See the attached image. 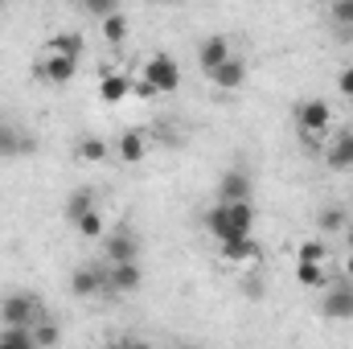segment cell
<instances>
[{
	"instance_id": "cell-10",
	"label": "cell",
	"mask_w": 353,
	"mask_h": 349,
	"mask_svg": "<svg viewBox=\"0 0 353 349\" xmlns=\"http://www.w3.org/2000/svg\"><path fill=\"white\" fill-rule=\"evenodd\" d=\"M325 165H329L333 173H350L353 169V128H341V132L333 136V144H329V152H325Z\"/></svg>"
},
{
	"instance_id": "cell-8",
	"label": "cell",
	"mask_w": 353,
	"mask_h": 349,
	"mask_svg": "<svg viewBox=\"0 0 353 349\" xmlns=\"http://www.w3.org/2000/svg\"><path fill=\"white\" fill-rule=\"evenodd\" d=\"M103 251H107V263H123V259H140V239L132 226H115L103 235Z\"/></svg>"
},
{
	"instance_id": "cell-31",
	"label": "cell",
	"mask_w": 353,
	"mask_h": 349,
	"mask_svg": "<svg viewBox=\"0 0 353 349\" xmlns=\"http://www.w3.org/2000/svg\"><path fill=\"white\" fill-rule=\"evenodd\" d=\"M350 251H353V226H350Z\"/></svg>"
},
{
	"instance_id": "cell-12",
	"label": "cell",
	"mask_w": 353,
	"mask_h": 349,
	"mask_svg": "<svg viewBox=\"0 0 353 349\" xmlns=\"http://www.w3.org/2000/svg\"><path fill=\"white\" fill-rule=\"evenodd\" d=\"M230 54H234V50H230V41H226V37H205V41L197 46V66H201V74L218 70Z\"/></svg>"
},
{
	"instance_id": "cell-7",
	"label": "cell",
	"mask_w": 353,
	"mask_h": 349,
	"mask_svg": "<svg viewBox=\"0 0 353 349\" xmlns=\"http://www.w3.org/2000/svg\"><path fill=\"white\" fill-rule=\"evenodd\" d=\"M29 152H37V140H33L17 119H0V161L29 157Z\"/></svg>"
},
{
	"instance_id": "cell-18",
	"label": "cell",
	"mask_w": 353,
	"mask_h": 349,
	"mask_svg": "<svg viewBox=\"0 0 353 349\" xmlns=\"http://www.w3.org/2000/svg\"><path fill=\"white\" fill-rule=\"evenodd\" d=\"M107 152H111V144H107L103 136H83V140L74 144V157H79L83 165H99V161H107Z\"/></svg>"
},
{
	"instance_id": "cell-30",
	"label": "cell",
	"mask_w": 353,
	"mask_h": 349,
	"mask_svg": "<svg viewBox=\"0 0 353 349\" xmlns=\"http://www.w3.org/2000/svg\"><path fill=\"white\" fill-rule=\"evenodd\" d=\"M345 279H353V251L345 255Z\"/></svg>"
},
{
	"instance_id": "cell-25",
	"label": "cell",
	"mask_w": 353,
	"mask_h": 349,
	"mask_svg": "<svg viewBox=\"0 0 353 349\" xmlns=\"http://www.w3.org/2000/svg\"><path fill=\"white\" fill-rule=\"evenodd\" d=\"M83 12H87V17H94V21H103V17L119 12V0H83Z\"/></svg>"
},
{
	"instance_id": "cell-6",
	"label": "cell",
	"mask_w": 353,
	"mask_h": 349,
	"mask_svg": "<svg viewBox=\"0 0 353 349\" xmlns=\"http://www.w3.org/2000/svg\"><path fill=\"white\" fill-rule=\"evenodd\" d=\"M296 123H300V136H304V140H316V136L329 132V123H333V107H329L325 99H308V103H300Z\"/></svg>"
},
{
	"instance_id": "cell-19",
	"label": "cell",
	"mask_w": 353,
	"mask_h": 349,
	"mask_svg": "<svg viewBox=\"0 0 353 349\" xmlns=\"http://www.w3.org/2000/svg\"><path fill=\"white\" fill-rule=\"evenodd\" d=\"M0 346L4 349H33L37 346V333H33V325H4L0 329Z\"/></svg>"
},
{
	"instance_id": "cell-20",
	"label": "cell",
	"mask_w": 353,
	"mask_h": 349,
	"mask_svg": "<svg viewBox=\"0 0 353 349\" xmlns=\"http://www.w3.org/2000/svg\"><path fill=\"white\" fill-rule=\"evenodd\" d=\"M99 29H103V41L119 46V41L128 37V17H123V12H111V17H103V21H99Z\"/></svg>"
},
{
	"instance_id": "cell-32",
	"label": "cell",
	"mask_w": 353,
	"mask_h": 349,
	"mask_svg": "<svg viewBox=\"0 0 353 349\" xmlns=\"http://www.w3.org/2000/svg\"><path fill=\"white\" fill-rule=\"evenodd\" d=\"M161 4H181V0H161Z\"/></svg>"
},
{
	"instance_id": "cell-27",
	"label": "cell",
	"mask_w": 353,
	"mask_h": 349,
	"mask_svg": "<svg viewBox=\"0 0 353 349\" xmlns=\"http://www.w3.org/2000/svg\"><path fill=\"white\" fill-rule=\"evenodd\" d=\"M33 333H37V346H58V341H62L58 325H50V321H37V325H33Z\"/></svg>"
},
{
	"instance_id": "cell-22",
	"label": "cell",
	"mask_w": 353,
	"mask_h": 349,
	"mask_svg": "<svg viewBox=\"0 0 353 349\" xmlns=\"http://www.w3.org/2000/svg\"><path fill=\"white\" fill-rule=\"evenodd\" d=\"M87 210H94V193L90 189H79V193H70V201H66V218H70V226L87 214Z\"/></svg>"
},
{
	"instance_id": "cell-11",
	"label": "cell",
	"mask_w": 353,
	"mask_h": 349,
	"mask_svg": "<svg viewBox=\"0 0 353 349\" xmlns=\"http://www.w3.org/2000/svg\"><path fill=\"white\" fill-rule=\"evenodd\" d=\"M205 79H210L214 87H222V90H239L243 83H247V62H243L239 54H230V58H226L218 70H210Z\"/></svg>"
},
{
	"instance_id": "cell-26",
	"label": "cell",
	"mask_w": 353,
	"mask_h": 349,
	"mask_svg": "<svg viewBox=\"0 0 353 349\" xmlns=\"http://www.w3.org/2000/svg\"><path fill=\"white\" fill-rule=\"evenodd\" d=\"M350 222H345V210H337V206H329V210H321V230H345Z\"/></svg>"
},
{
	"instance_id": "cell-29",
	"label": "cell",
	"mask_w": 353,
	"mask_h": 349,
	"mask_svg": "<svg viewBox=\"0 0 353 349\" xmlns=\"http://www.w3.org/2000/svg\"><path fill=\"white\" fill-rule=\"evenodd\" d=\"M337 90H341L345 99H353V66H345V70L337 74Z\"/></svg>"
},
{
	"instance_id": "cell-14",
	"label": "cell",
	"mask_w": 353,
	"mask_h": 349,
	"mask_svg": "<svg viewBox=\"0 0 353 349\" xmlns=\"http://www.w3.org/2000/svg\"><path fill=\"white\" fill-rule=\"evenodd\" d=\"M218 247H222V259H226V263H251V259H259V243H255V235L222 239Z\"/></svg>"
},
{
	"instance_id": "cell-3",
	"label": "cell",
	"mask_w": 353,
	"mask_h": 349,
	"mask_svg": "<svg viewBox=\"0 0 353 349\" xmlns=\"http://www.w3.org/2000/svg\"><path fill=\"white\" fill-rule=\"evenodd\" d=\"M46 312H41V300L33 292H8L0 300V321L4 325H37Z\"/></svg>"
},
{
	"instance_id": "cell-28",
	"label": "cell",
	"mask_w": 353,
	"mask_h": 349,
	"mask_svg": "<svg viewBox=\"0 0 353 349\" xmlns=\"http://www.w3.org/2000/svg\"><path fill=\"white\" fill-rule=\"evenodd\" d=\"M333 21L353 29V0H333Z\"/></svg>"
},
{
	"instance_id": "cell-9",
	"label": "cell",
	"mask_w": 353,
	"mask_h": 349,
	"mask_svg": "<svg viewBox=\"0 0 353 349\" xmlns=\"http://www.w3.org/2000/svg\"><path fill=\"white\" fill-rule=\"evenodd\" d=\"M321 312L329 321H353V279H337L329 283L325 300H321Z\"/></svg>"
},
{
	"instance_id": "cell-15",
	"label": "cell",
	"mask_w": 353,
	"mask_h": 349,
	"mask_svg": "<svg viewBox=\"0 0 353 349\" xmlns=\"http://www.w3.org/2000/svg\"><path fill=\"white\" fill-rule=\"evenodd\" d=\"M243 197H251V177L243 173V169L222 173V181H218V201H243Z\"/></svg>"
},
{
	"instance_id": "cell-4",
	"label": "cell",
	"mask_w": 353,
	"mask_h": 349,
	"mask_svg": "<svg viewBox=\"0 0 353 349\" xmlns=\"http://www.w3.org/2000/svg\"><path fill=\"white\" fill-rule=\"evenodd\" d=\"M148 87L157 90V94H173L181 87V66H176L169 54H152L148 62H144V74H140Z\"/></svg>"
},
{
	"instance_id": "cell-5",
	"label": "cell",
	"mask_w": 353,
	"mask_h": 349,
	"mask_svg": "<svg viewBox=\"0 0 353 349\" xmlns=\"http://www.w3.org/2000/svg\"><path fill=\"white\" fill-rule=\"evenodd\" d=\"M107 288L103 292H111V296H132V292H140L144 288V271H140V259H123V263H107Z\"/></svg>"
},
{
	"instance_id": "cell-33",
	"label": "cell",
	"mask_w": 353,
	"mask_h": 349,
	"mask_svg": "<svg viewBox=\"0 0 353 349\" xmlns=\"http://www.w3.org/2000/svg\"><path fill=\"white\" fill-rule=\"evenodd\" d=\"M0 4H8V0H0Z\"/></svg>"
},
{
	"instance_id": "cell-2",
	"label": "cell",
	"mask_w": 353,
	"mask_h": 349,
	"mask_svg": "<svg viewBox=\"0 0 353 349\" xmlns=\"http://www.w3.org/2000/svg\"><path fill=\"white\" fill-rule=\"evenodd\" d=\"M205 230H210L218 243H222V239H239V235H255V206H251V197L210 206V214H205Z\"/></svg>"
},
{
	"instance_id": "cell-23",
	"label": "cell",
	"mask_w": 353,
	"mask_h": 349,
	"mask_svg": "<svg viewBox=\"0 0 353 349\" xmlns=\"http://www.w3.org/2000/svg\"><path fill=\"white\" fill-rule=\"evenodd\" d=\"M74 230H79L83 239H103V235H107V226H103V214H99V210H87V214L74 222Z\"/></svg>"
},
{
	"instance_id": "cell-21",
	"label": "cell",
	"mask_w": 353,
	"mask_h": 349,
	"mask_svg": "<svg viewBox=\"0 0 353 349\" xmlns=\"http://www.w3.org/2000/svg\"><path fill=\"white\" fill-rule=\"evenodd\" d=\"M296 279H300L304 288H325V283H329L325 263H308V259H300V267H296Z\"/></svg>"
},
{
	"instance_id": "cell-1",
	"label": "cell",
	"mask_w": 353,
	"mask_h": 349,
	"mask_svg": "<svg viewBox=\"0 0 353 349\" xmlns=\"http://www.w3.org/2000/svg\"><path fill=\"white\" fill-rule=\"evenodd\" d=\"M41 54H46V58L37 62V79H41V83H50V87H66V83L79 74L83 37H79V33H62V37H54Z\"/></svg>"
},
{
	"instance_id": "cell-13",
	"label": "cell",
	"mask_w": 353,
	"mask_h": 349,
	"mask_svg": "<svg viewBox=\"0 0 353 349\" xmlns=\"http://www.w3.org/2000/svg\"><path fill=\"white\" fill-rule=\"evenodd\" d=\"M115 152H119V161H123V165H140V161L148 157V136H144L140 128H128V132L119 136Z\"/></svg>"
},
{
	"instance_id": "cell-24",
	"label": "cell",
	"mask_w": 353,
	"mask_h": 349,
	"mask_svg": "<svg viewBox=\"0 0 353 349\" xmlns=\"http://www.w3.org/2000/svg\"><path fill=\"white\" fill-rule=\"evenodd\" d=\"M296 255H300V259H308V263H325V259H329V247H325L321 239H304Z\"/></svg>"
},
{
	"instance_id": "cell-17",
	"label": "cell",
	"mask_w": 353,
	"mask_h": 349,
	"mask_svg": "<svg viewBox=\"0 0 353 349\" xmlns=\"http://www.w3.org/2000/svg\"><path fill=\"white\" fill-rule=\"evenodd\" d=\"M132 87H136V83H132L128 74H103V83H99V99H103V103H123V99L132 94Z\"/></svg>"
},
{
	"instance_id": "cell-16",
	"label": "cell",
	"mask_w": 353,
	"mask_h": 349,
	"mask_svg": "<svg viewBox=\"0 0 353 349\" xmlns=\"http://www.w3.org/2000/svg\"><path fill=\"white\" fill-rule=\"evenodd\" d=\"M103 288H107V275H103V271H94V267H79V271L70 275V292H74V296H83V300H87V296H99Z\"/></svg>"
}]
</instances>
